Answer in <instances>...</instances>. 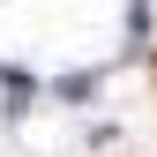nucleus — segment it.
<instances>
[{"label": "nucleus", "instance_id": "1", "mask_svg": "<svg viewBox=\"0 0 157 157\" xmlns=\"http://www.w3.org/2000/svg\"><path fill=\"white\" fill-rule=\"evenodd\" d=\"M0 97H8V112L30 105V67H0Z\"/></svg>", "mask_w": 157, "mask_h": 157}]
</instances>
